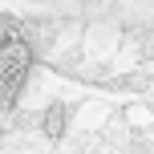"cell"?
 I'll use <instances>...</instances> for the list:
<instances>
[{
	"mask_svg": "<svg viewBox=\"0 0 154 154\" xmlns=\"http://www.w3.org/2000/svg\"><path fill=\"white\" fill-rule=\"evenodd\" d=\"M29 73H32V45L12 29L8 37H0V97L12 101L24 89Z\"/></svg>",
	"mask_w": 154,
	"mask_h": 154,
	"instance_id": "1",
	"label": "cell"
}]
</instances>
